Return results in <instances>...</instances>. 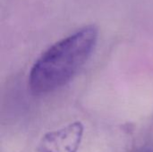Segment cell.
I'll use <instances>...</instances> for the list:
<instances>
[{"instance_id": "6da1fadb", "label": "cell", "mask_w": 153, "mask_h": 152, "mask_svg": "<svg viewBox=\"0 0 153 152\" xmlns=\"http://www.w3.org/2000/svg\"><path fill=\"white\" fill-rule=\"evenodd\" d=\"M98 38V29L88 25L48 47L30 71L31 92L45 95L67 84L92 55Z\"/></svg>"}, {"instance_id": "7a4b0ae2", "label": "cell", "mask_w": 153, "mask_h": 152, "mask_svg": "<svg viewBox=\"0 0 153 152\" xmlns=\"http://www.w3.org/2000/svg\"><path fill=\"white\" fill-rule=\"evenodd\" d=\"M84 127L81 122L72 123L59 130L46 133L40 140L38 152H77Z\"/></svg>"}, {"instance_id": "3957f363", "label": "cell", "mask_w": 153, "mask_h": 152, "mask_svg": "<svg viewBox=\"0 0 153 152\" xmlns=\"http://www.w3.org/2000/svg\"><path fill=\"white\" fill-rule=\"evenodd\" d=\"M137 152H153V151L150 148H143V149L139 150Z\"/></svg>"}]
</instances>
